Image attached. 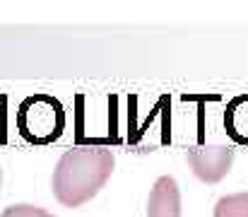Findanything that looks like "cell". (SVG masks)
<instances>
[{
  "instance_id": "cell-1",
  "label": "cell",
  "mask_w": 248,
  "mask_h": 217,
  "mask_svg": "<svg viewBox=\"0 0 248 217\" xmlns=\"http://www.w3.org/2000/svg\"><path fill=\"white\" fill-rule=\"evenodd\" d=\"M116 167L113 152L104 145H80L68 150L51 179L53 196L65 208H80L92 200L111 179Z\"/></svg>"
},
{
  "instance_id": "cell-2",
  "label": "cell",
  "mask_w": 248,
  "mask_h": 217,
  "mask_svg": "<svg viewBox=\"0 0 248 217\" xmlns=\"http://www.w3.org/2000/svg\"><path fill=\"white\" fill-rule=\"evenodd\" d=\"M65 126L63 106L46 94H36L22 101L17 114V128L29 143H51Z\"/></svg>"
},
{
  "instance_id": "cell-3",
  "label": "cell",
  "mask_w": 248,
  "mask_h": 217,
  "mask_svg": "<svg viewBox=\"0 0 248 217\" xmlns=\"http://www.w3.org/2000/svg\"><path fill=\"white\" fill-rule=\"evenodd\" d=\"M186 159L200 181L219 184L232 169L234 150L227 145H202V147H193Z\"/></svg>"
},
{
  "instance_id": "cell-4",
  "label": "cell",
  "mask_w": 248,
  "mask_h": 217,
  "mask_svg": "<svg viewBox=\"0 0 248 217\" xmlns=\"http://www.w3.org/2000/svg\"><path fill=\"white\" fill-rule=\"evenodd\" d=\"M147 217H181V191L171 176H159L150 191Z\"/></svg>"
},
{
  "instance_id": "cell-5",
  "label": "cell",
  "mask_w": 248,
  "mask_h": 217,
  "mask_svg": "<svg viewBox=\"0 0 248 217\" xmlns=\"http://www.w3.org/2000/svg\"><path fill=\"white\" fill-rule=\"evenodd\" d=\"M241 104L246 109L239 106V99H234L229 104V111H227V126H229V133L239 140V143H248V97H241Z\"/></svg>"
},
{
  "instance_id": "cell-6",
  "label": "cell",
  "mask_w": 248,
  "mask_h": 217,
  "mask_svg": "<svg viewBox=\"0 0 248 217\" xmlns=\"http://www.w3.org/2000/svg\"><path fill=\"white\" fill-rule=\"evenodd\" d=\"M215 217H248V193L219 198L215 205Z\"/></svg>"
},
{
  "instance_id": "cell-7",
  "label": "cell",
  "mask_w": 248,
  "mask_h": 217,
  "mask_svg": "<svg viewBox=\"0 0 248 217\" xmlns=\"http://www.w3.org/2000/svg\"><path fill=\"white\" fill-rule=\"evenodd\" d=\"M0 217H56V215H51V213L44 210V208L19 203V205H10V208H5Z\"/></svg>"
}]
</instances>
